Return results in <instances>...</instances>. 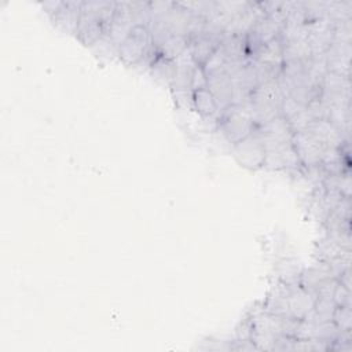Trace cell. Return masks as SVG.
I'll return each mask as SVG.
<instances>
[{"instance_id": "obj_1", "label": "cell", "mask_w": 352, "mask_h": 352, "mask_svg": "<svg viewBox=\"0 0 352 352\" xmlns=\"http://www.w3.org/2000/svg\"><path fill=\"white\" fill-rule=\"evenodd\" d=\"M231 107V104H230ZM232 111L228 110L223 120V131L228 136V139L235 144L239 140L245 139L253 132V110H248L242 103L232 104Z\"/></svg>"}, {"instance_id": "obj_2", "label": "cell", "mask_w": 352, "mask_h": 352, "mask_svg": "<svg viewBox=\"0 0 352 352\" xmlns=\"http://www.w3.org/2000/svg\"><path fill=\"white\" fill-rule=\"evenodd\" d=\"M150 44V32L146 26L135 25L121 44V56L128 62L140 60Z\"/></svg>"}, {"instance_id": "obj_3", "label": "cell", "mask_w": 352, "mask_h": 352, "mask_svg": "<svg viewBox=\"0 0 352 352\" xmlns=\"http://www.w3.org/2000/svg\"><path fill=\"white\" fill-rule=\"evenodd\" d=\"M235 154L243 166L257 168L265 162V148L261 136L253 132L235 143Z\"/></svg>"}, {"instance_id": "obj_4", "label": "cell", "mask_w": 352, "mask_h": 352, "mask_svg": "<svg viewBox=\"0 0 352 352\" xmlns=\"http://www.w3.org/2000/svg\"><path fill=\"white\" fill-rule=\"evenodd\" d=\"M194 103L197 110L204 116H210L217 110V103L206 87L194 89Z\"/></svg>"}]
</instances>
